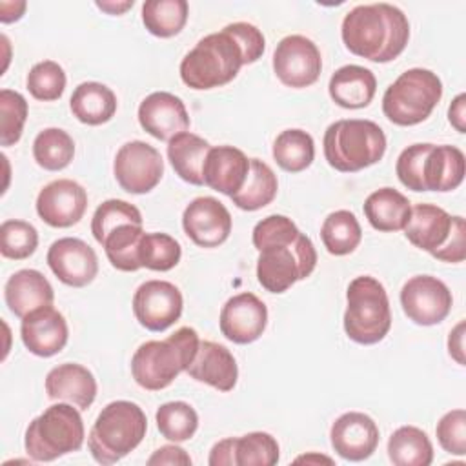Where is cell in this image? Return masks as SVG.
<instances>
[{
	"instance_id": "ffe728a7",
	"label": "cell",
	"mask_w": 466,
	"mask_h": 466,
	"mask_svg": "<svg viewBox=\"0 0 466 466\" xmlns=\"http://www.w3.org/2000/svg\"><path fill=\"white\" fill-rule=\"evenodd\" d=\"M268 308L253 293H238L222 306L218 326L222 335L235 344L255 342L266 329Z\"/></svg>"
},
{
	"instance_id": "d6a6232c",
	"label": "cell",
	"mask_w": 466,
	"mask_h": 466,
	"mask_svg": "<svg viewBox=\"0 0 466 466\" xmlns=\"http://www.w3.org/2000/svg\"><path fill=\"white\" fill-rule=\"evenodd\" d=\"M390 461L397 466H430L433 446L426 431L417 426L397 428L388 441Z\"/></svg>"
},
{
	"instance_id": "8d00e7d4",
	"label": "cell",
	"mask_w": 466,
	"mask_h": 466,
	"mask_svg": "<svg viewBox=\"0 0 466 466\" xmlns=\"http://www.w3.org/2000/svg\"><path fill=\"white\" fill-rule=\"evenodd\" d=\"M144 233L142 224H122L104 238L102 248L113 268L120 271H137L142 268L138 262V246Z\"/></svg>"
},
{
	"instance_id": "7c38bea8",
	"label": "cell",
	"mask_w": 466,
	"mask_h": 466,
	"mask_svg": "<svg viewBox=\"0 0 466 466\" xmlns=\"http://www.w3.org/2000/svg\"><path fill=\"white\" fill-rule=\"evenodd\" d=\"M118 186L133 195L149 193L164 175V160L157 147L142 140L120 146L113 162Z\"/></svg>"
},
{
	"instance_id": "b9f144b4",
	"label": "cell",
	"mask_w": 466,
	"mask_h": 466,
	"mask_svg": "<svg viewBox=\"0 0 466 466\" xmlns=\"http://www.w3.org/2000/svg\"><path fill=\"white\" fill-rule=\"evenodd\" d=\"M38 231L25 220H4L0 226V253L5 258L24 260L35 253Z\"/></svg>"
},
{
	"instance_id": "681fc988",
	"label": "cell",
	"mask_w": 466,
	"mask_h": 466,
	"mask_svg": "<svg viewBox=\"0 0 466 466\" xmlns=\"http://www.w3.org/2000/svg\"><path fill=\"white\" fill-rule=\"evenodd\" d=\"M25 11V2H2L0 4V20L4 24L15 22L18 18H22Z\"/></svg>"
},
{
	"instance_id": "4fadbf2b",
	"label": "cell",
	"mask_w": 466,
	"mask_h": 466,
	"mask_svg": "<svg viewBox=\"0 0 466 466\" xmlns=\"http://www.w3.org/2000/svg\"><path fill=\"white\" fill-rule=\"evenodd\" d=\"M322 56L319 47L302 35L284 36L273 53V71L277 78L293 89L308 87L320 76Z\"/></svg>"
},
{
	"instance_id": "ba28073f",
	"label": "cell",
	"mask_w": 466,
	"mask_h": 466,
	"mask_svg": "<svg viewBox=\"0 0 466 466\" xmlns=\"http://www.w3.org/2000/svg\"><path fill=\"white\" fill-rule=\"evenodd\" d=\"M86 430L80 411L73 404H51L35 417L24 437L25 453L36 462H51L62 455L78 451L84 444Z\"/></svg>"
},
{
	"instance_id": "60d3db41",
	"label": "cell",
	"mask_w": 466,
	"mask_h": 466,
	"mask_svg": "<svg viewBox=\"0 0 466 466\" xmlns=\"http://www.w3.org/2000/svg\"><path fill=\"white\" fill-rule=\"evenodd\" d=\"M122 224H142V215L137 206L120 198H109L96 208L91 218V233L95 240L102 244L104 238Z\"/></svg>"
},
{
	"instance_id": "e0dca14e",
	"label": "cell",
	"mask_w": 466,
	"mask_h": 466,
	"mask_svg": "<svg viewBox=\"0 0 466 466\" xmlns=\"http://www.w3.org/2000/svg\"><path fill=\"white\" fill-rule=\"evenodd\" d=\"M184 233L200 248H217L231 233V215L228 208L213 197L193 198L182 213Z\"/></svg>"
},
{
	"instance_id": "30bf717a",
	"label": "cell",
	"mask_w": 466,
	"mask_h": 466,
	"mask_svg": "<svg viewBox=\"0 0 466 466\" xmlns=\"http://www.w3.org/2000/svg\"><path fill=\"white\" fill-rule=\"evenodd\" d=\"M344 331L359 344L380 342L391 328L390 299L384 286L370 275L355 277L346 291Z\"/></svg>"
},
{
	"instance_id": "d6986e66",
	"label": "cell",
	"mask_w": 466,
	"mask_h": 466,
	"mask_svg": "<svg viewBox=\"0 0 466 466\" xmlns=\"http://www.w3.org/2000/svg\"><path fill=\"white\" fill-rule=\"evenodd\" d=\"M87 208L86 189L71 180L58 178L44 186L36 197L38 217L53 228H69L76 224Z\"/></svg>"
},
{
	"instance_id": "83f0119b",
	"label": "cell",
	"mask_w": 466,
	"mask_h": 466,
	"mask_svg": "<svg viewBox=\"0 0 466 466\" xmlns=\"http://www.w3.org/2000/svg\"><path fill=\"white\" fill-rule=\"evenodd\" d=\"M328 91L337 106L344 109H360L373 100L377 78L368 67L348 64L331 75Z\"/></svg>"
},
{
	"instance_id": "484cf974",
	"label": "cell",
	"mask_w": 466,
	"mask_h": 466,
	"mask_svg": "<svg viewBox=\"0 0 466 466\" xmlns=\"http://www.w3.org/2000/svg\"><path fill=\"white\" fill-rule=\"evenodd\" d=\"M46 393L53 400H66L78 410H87L96 397V380L86 366L66 362L46 375Z\"/></svg>"
},
{
	"instance_id": "6da1fadb",
	"label": "cell",
	"mask_w": 466,
	"mask_h": 466,
	"mask_svg": "<svg viewBox=\"0 0 466 466\" xmlns=\"http://www.w3.org/2000/svg\"><path fill=\"white\" fill-rule=\"evenodd\" d=\"M266 49V38L258 27L248 22H233L211 33L180 62V78L191 89H213L229 84L242 66L257 62Z\"/></svg>"
},
{
	"instance_id": "7dc6e473",
	"label": "cell",
	"mask_w": 466,
	"mask_h": 466,
	"mask_svg": "<svg viewBox=\"0 0 466 466\" xmlns=\"http://www.w3.org/2000/svg\"><path fill=\"white\" fill-rule=\"evenodd\" d=\"M448 351L459 364H464V322L462 320L450 331Z\"/></svg>"
},
{
	"instance_id": "cb8c5ba5",
	"label": "cell",
	"mask_w": 466,
	"mask_h": 466,
	"mask_svg": "<svg viewBox=\"0 0 466 466\" xmlns=\"http://www.w3.org/2000/svg\"><path fill=\"white\" fill-rule=\"evenodd\" d=\"M187 375L198 382L209 384L218 391H231L238 379V368L233 353L213 340H200Z\"/></svg>"
},
{
	"instance_id": "74e56055",
	"label": "cell",
	"mask_w": 466,
	"mask_h": 466,
	"mask_svg": "<svg viewBox=\"0 0 466 466\" xmlns=\"http://www.w3.org/2000/svg\"><path fill=\"white\" fill-rule=\"evenodd\" d=\"M33 157L40 167L60 171L71 164L75 157V142L67 131L60 127H46L35 137Z\"/></svg>"
},
{
	"instance_id": "f907efd6",
	"label": "cell",
	"mask_w": 466,
	"mask_h": 466,
	"mask_svg": "<svg viewBox=\"0 0 466 466\" xmlns=\"http://www.w3.org/2000/svg\"><path fill=\"white\" fill-rule=\"evenodd\" d=\"M133 0L127 2H96V7L109 13V15H122L124 11H127L129 7H133Z\"/></svg>"
},
{
	"instance_id": "4dcf8cb0",
	"label": "cell",
	"mask_w": 466,
	"mask_h": 466,
	"mask_svg": "<svg viewBox=\"0 0 466 466\" xmlns=\"http://www.w3.org/2000/svg\"><path fill=\"white\" fill-rule=\"evenodd\" d=\"M69 107L73 116L87 126H100L113 118L116 111L115 93L100 82H82L75 87Z\"/></svg>"
},
{
	"instance_id": "7bdbcfd3",
	"label": "cell",
	"mask_w": 466,
	"mask_h": 466,
	"mask_svg": "<svg viewBox=\"0 0 466 466\" xmlns=\"http://www.w3.org/2000/svg\"><path fill=\"white\" fill-rule=\"evenodd\" d=\"M27 89L36 100H58L66 89V73L55 60H42L27 73Z\"/></svg>"
},
{
	"instance_id": "44dd1931",
	"label": "cell",
	"mask_w": 466,
	"mask_h": 466,
	"mask_svg": "<svg viewBox=\"0 0 466 466\" xmlns=\"http://www.w3.org/2000/svg\"><path fill=\"white\" fill-rule=\"evenodd\" d=\"M329 439L337 455L359 462L377 450L379 428L370 415L362 411H348L331 424Z\"/></svg>"
},
{
	"instance_id": "816d5d0a",
	"label": "cell",
	"mask_w": 466,
	"mask_h": 466,
	"mask_svg": "<svg viewBox=\"0 0 466 466\" xmlns=\"http://www.w3.org/2000/svg\"><path fill=\"white\" fill-rule=\"evenodd\" d=\"M295 462H328L331 464L333 461L329 457H324V455H302V457H297Z\"/></svg>"
},
{
	"instance_id": "836d02e7",
	"label": "cell",
	"mask_w": 466,
	"mask_h": 466,
	"mask_svg": "<svg viewBox=\"0 0 466 466\" xmlns=\"http://www.w3.org/2000/svg\"><path fill=\"white\" fill-rule=\"evenodd\" d=\"M273 158L288 173H300L315 158L313 137L304 129H284L273 142Z\"/></svg>"
},
{
	"instance_id": "f1b7e54d",
	"label": "cell",
	"mask_w": 466,
	"mask_h": 466,
	"mask_svg": "<svg viewBox=\"0 0 466 466\" xmlns=\"http://www.w3.org/2000/svg\"><path fill=\"white\" fill-rule=\"evenodd\" d=\"M364 215L377 231H400L410 220L411 204L400 191L380 187L364 200Z\"/></svg>"
},
{
	"instance_id": "1f68e13d",
	"label": "cell",
	"mask_w": 466,
	"mask_h": 466,
	"mask_svg": "<svg viewBox=\"0 0 466 466\" xmlns=\"http://www.w3.org/2000/svg\"><path fill=\"white\" fill-rule=\"evenodd\" d=\"M279 182L273 169L260 158H249V171L244 186L231 195L233 204L244 211H257L277 197Z\"/></svg>"
},
{
	"instance_id": "ab89813d",
	"label": "cell",
	"mask_w": 466,
	"mask_h": 466,
	"mask_svg": "<svg viewBox=\"0 0 466 466\" xmlns=\"http://www.w3.org/2000/svg\"><path fill=\"white\" fill-rule=\"evenodd\" d=\"M182 257V248L167 233H144L138 246V262L153 271L173 269Z\"/></svg>"
},
{
	"instance_id": "d590c367",
	"label": "cell",
	"mask_w": 466,
	"mask_h": 466,
	"mask_svg": "<svg viewBox=\"0 0 466 466\" xmlns=\"http://www.w3.org/2000/svg\"><path fill=\"white\" fill-rule=\"evenodd\" d=\"M187 9L186 0H147L142 4V22L151 35L169 38L184 29Z\"/></svg>"
},
{
	"instance_id": "277c9868",
	"label": "cell",
	"mask_w": 466,
	"mask_h": 466,
	"mask_svg": "<svg viewBox=\"0 0 466 466\" xmlns=\"http://www.w3.org/2000/svg\"><path fill=\"white\" fill-rule=\"evenodd\" d=\"M395 173L411 191H451L464 178V153L448 144H411L400 151Z\"/></svg>"
},
{
	"instance_id": "9c48e42d",
	"label": "cell",
	"mask_w": 466,
	"mask_h": 466,
	"mask_svg": "<svg viewBox=\"0 0 466 466\" xmlns=\"http://www.w3.org/2000/svg\"><path fill=\"white\" fill-rule=\"evenodd\" d=\"M404 235L415 248L428 251L437 260L457 264L466 257L464 218L451 217L435 204L413 206Z\"/></svg>"
},
{
	"instance_id": "9a60e30c",
	"label": "cell",
	"mask_w": 466,
	"mask_h": 466,
	"mask_svg": "<svg viewBox=\"0 0 466 466\" xmlns=\"http://www.w3.org/2000/svg\"><path fill=\"white\" fill-rule=\"evenodd\" d=\"M180 289L167 280H146L133 295V313L149 331H164L182 315Z\"/></svg>"
},
{
	"instance_id": "5bb4252c",
	"label": "cell",
	"mask_w": 466,
	"mask_h": 466,
	"mask_svg": "<svg viewBox=\"0 0 466 466\" xmlns=\"http://www.w3.org/2000/svg\"><path fill=\"white\" fill-rule=\"evenodd\" d=\"M453 304L448 286L431 275H415L400 289V306L410 320L419 326L442 322Z\"/></svg>"
},
{
	"instance_id": "d4e9b609",
	"label": "cell",
	"mask_w": 466,
	"mask_h": 466,
	"mask_svg": "<svg viewBox=\"0 0 466 466\" xmlns=\"http://www.w3.org/2000/svg\"><path fill=\"white\" fill-rule=\"evenodd\" d=\"M248 171L249 158L244 151L233 146H217L206 155L202 178L208 187L231 197L244 186Z\"/></svg>"
},
{
	"instance_id": "7402d4cb",
	"label": "cell",
	"mask_w": 466,
	"mask_h": 466,
	"mask_svg": "<svg viewBox=\"0 0 466 466\" xmlns=\"http://www.w3.org/2000/svg\"><path fill=\"white\" fill-rule=\"evenodd\" d=\"M20 337L36 357H53L67 344L69 329L64 315L51 306H42L22 319Z\"/></svg>"
},
{
	"instance_id": "c3c4849f",
	"label": "cell",
	"mask_w": 466,
	"mask_h": 466,
	"mask_svg": "<svg viewBox=\"0 0 466 466\" xmlns=\"http://www.w3.org/2000/svg\"><path fill=\"white\" fill-rule=\"evenodd\" d=\"M466 95L461 93L453 98L450 109H448V118H450V124L459 131V133H464L466 131V126H464V120H466Z\"/></svg>"
},
{
	"instance_id": "f35d334b",
	"label": "cell",
	"mask_w": 466,
	"mask_h": 466,
	"mask_svg": "<svg viewBox=\"0 0 466 466\" xmlns=\"http://www.w3.org/2000/svg\"><path fill=\"white\" fill-rule=\"evenodd\" d=\"M157 428L160 435L171 442L189 441L198 428L195 408L184 400H171L157 410Z\"/></svg>"
},
{
	"instance_id": "8992f818",
	"label": "cell",
	"mask_w": 466,
	"mask_h": 466,
	"mask_svg": "<svg viewBox=\"0 0 466 466\" xmlns=\"http://www.w3.org/2000/svg\"><path fill=\"white\" fill-rule=\"evenodd\" d=\"M146 430L147 419L138 404L113 400L102 408L89 431V453L98 464H115L142 442Z\"/></svg>"
},
{
	"instance_id": "e575fe53",
	"label": "cell",
	"mask_w": 466,
	"mask_h": 466,
	"mask_svg": "<svg viewBox=\"0 0 466 466\" xmlns=\"http://www.w3.org/2000/svg\"><path fill=\"white\" fill-rule=\"evenodd\" d=\"M320 238L328 253L342 257L357 249L362 240V229L351 211L339 209L324 218L320 228Z\"/></svg>"
},
{
	"instance_id": "2e32d148",
	"label": "cell",
	"mask_w": 466,
	"mask_h": 466,
	"mask_svg": "<svg viewBox=\"0 0 466 466\" xmlns=\"http://www.w3.org/2000/svg\"><path fill=\"white\" fill-rule=\"evenodd\" d=\"M209 466H273L279 462V442L266 431L228 437L213 444Z\"/></svg>"
},
{
	"instance_id": "52a82bcc",
	"label": "cell",
	"mask_w": 466,
	"mask_h": 466,
	"mask_svg": "<svg viewBox=\"0 0 466 466\" xmlns=\"http://www.w3.org/2000/svg\"><path fill=\"white\" fill-rule=\"evenodd\" d=\"M324 157L340 173H355L377 164L386 153V135L379 124L364 118H342L324 133Z\"/></svg>"
},
{
	"instance_id": "8fae6325",
	"label": "cell",
	"mask_w": 466,
	"mask_h": 466,
	"mask_svg": "<svg viewBox=\"0 0 466 466\" xmlns=\"http://www.w3.org/2000/svg\"><path fill=\"white\" fill-rule=\"evenodd\" d=\"M441 96V78L430 69L411 67L388 86L382 96V111L397 126H415L431 115Z\"/></svg>"
},
{
	"instance_id": "5b68a950",
	"label": "cell",
	"mask_w": 466,
	"mask_h": 466,
	"mask_svg": "<svg viewBox=\"0 0 466 466\" xmlns=\"http://www.w3.org/2000/svg\"><path fill=\"white\" fill-rule=\"evenodd\" d=\"M200 339L189 328H178L164 340H147L137 348L131 359L135 382L149 391L167 388L193 362Z\"/></svg>"
},
{
	"instance_id": "bcb514c9",
	"label": "cell",
	"mask_w": 466,
	"mask_h": 466,
	"mask_svg": "<svg viewBox=\"0 0 466 466\" xmlns=\"http://www.w3.org/2000/svg\"><path fill=\"white\" fill-rule=\"evenodd\" d=\"M149 466L155 464H180V466H189L191 464V457L186 453L184 448L177 446V444H166L160 446L158 450H155V453L147 459Z\"/></svg>"
},
{
	"instance_id": "4316f807",
	"label": "cell",
	"mask_w": 466,
	"mask_h": 466,
	"mask_svg": "<svg viewBox=\"0 0 466 466\" xmlns=\"http://www.w3.org/2000/svg\"><path fill=\"white\" fill-rule=\"evenodd\" d=\"M4 299L13 315L24 319L27 313L51 306L55 299L53 286L36 269H20L13 273L4 286Z\"/></svg>"
},
{
	"instance_id": "ac0fdd59",
	"label": "cell",
	"mask_w": 466,
	"mask_h": 466,
	"mask_svg": "<svg viewBox=\"0 0 466 466\" xmlns=\"http://www.w3.org/2000/svg\"><path fill=\"white\" fill-rule=\"evenodd\" d=\"M47 264L60 282L71 288H84L98 273V257L95 249L80 238L64 237L47 249Z\"/></svg>"
},
{
	"instance_id": "ee69618b",
	"label": "cell",
	"mask_w": 466,
	"mask_h": 466,
	"mask_svg": "<svg viewBox=\"0 0 466 466\" xmlns=\"http://www.w3.org/2000/svg\"><path fill=\"white\" fill-rule=\"evenodd\" d=\"M0 116H2V146H13L20 140L24 124L27 118V102L25 98L13 89L0 91Z\"/></svg>"
},
{
	"instance_id": "f546056e",
	"label": "cell",
	"mask_w": 466,
	"mask_h": 466,
	"mask_svg": "<svg viewBox=\"0 0 466 466\" xmlns=\"http://www.w3.org/2000/svg\"><path fill=\"white\" fill-rule=\"evenodd\" d=\"M211 149L209 142L202 137L184 131L175 135L167 142V158L175 173L187 184L204 186L202 167L208 151Z\"/></svg>"
},
{
	"instance_id": "3957f363",
	"label": "cell",
	"mask_w": 466,
	"mask_h": 466,
	"mask_svg": "<svg viewBox=\"0 0 466 466\" xmlns=\"http://www.w3.org/2000/svg\"><path fill=\"white\" fill-rule=\"evenodd\" d=\"M344 46L371 62H391L410 40L406 15L391 4H362L346 13L340 27Z\"/></svg>"
},
{
	"instance_id": "7a4b0ae2",
	"label": "cell",
	"mask_w": 466,
	"mask_h": 466,
	"mask_svg": "<svg viewBox=\"0 0 466 466\" xmlns=\"http://www.w3.org/2000/svg\"><path fill=\"white\" fill-rule=\"evenodd\" d=\"M251 240L258 249V284L269 293H284L297 280L309 277L317 266L311 238L284 215H269L257 222Z\"/></svg>"
},
{
	"instance_id": "603a6c76",
	"label": "cell",
	"mask_w": 466,
	"mask_h": 466,
	"mask_svg": "<svg viewBox=\"0 0 466 466\" xmlns=\"http://www.w3.org/2000/svg\"><path fill=\"white\" fill-rule=\"evenodd\" d=\"M138 122L151 137L169 142L189 127V115L178 96L167 91H155L140 102Z\"/></svg>"
},
{
	"instance_id": "f6af8a7d",
	"label": "cell",
	"mask_w": 466,
	"mask_h": 466,
	"mask_svg": "<svg viewBox=\"0 0 466 466\" xmlns=\"http://www.w3.org/2000/svg\"><path fill=\"white\" fill-rule=\"evenodd\" d=\"M439 444L451 455L466 453V411L462 408L451 410L441 417L435 428Z\"/></svg>"
}]
</instances>
